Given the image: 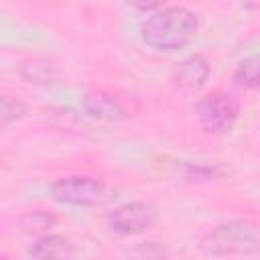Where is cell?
<instances>
[{"label":"cell","instance_id":"cell-14","mask_svg":"<svg viewBox=\"0 0 260 260\" xmlns=\"http://www.w3.org/2000/svg\"><path fill=\"white\" fill-rule=\"evenodd\" d=\"M128 6H132L134 10H140V12H148V10H156L160 8L167 0H124Z\"/></svg>","mask_w":260,"mask_h":260},{"label":"cell","instance_id":"cell-8","mask_svg":"<svg viewBox=\"0 0 260 260\" xmlns=\"http://www.w3.org/2000/svg\"><path fill=\"white\" fill-rule=\"evenodd\" d=\"M28 258H65L73 254V244L61 234H41L28 246Z\"/></svg>","mask_w":260,"mask_h":260},{"label":"cell","instance_id":"cell-7","mask_svg":"<svg viewBox=\"0 0 260 260\" xmlns=\"http://www.w3.org/2000/svg\"><path fill=\"white\" fill-rule=\"evenodd\" d=\"M209 73L211 69L203 55H189L173 67L171 83L181 93H195L207 83Z\"/></svg>","mask_w":260,"mask_h":260},{"label":"cell","instance_id":"cell-13","mask_svg":"<svg viewBox=\"0 0 260 260\" xmlns=\"http://www.w3.org/2000/svg\"><path fill=\"white\" fill-rule=\"evenodd\" d=\"M185 175L189 179H215L221 175V169L219 167H207V165H193V162H187L185 165Z\"/></svg>","mask_w":260,"mask_h":260},{"label":"cell","instance_id":"cell-4","mask_svg":"<svg viewBox=\"0 0 260 260\" xmlns=\"http://www.w3.org/2000/svg\"><path fill=\"white\" fill-rule=\"evenodd\" d=\"M195 114H197V122L203 132L223 134L236 124L240 116V104L232 93L213 91L197 100Z\"/></svg>","mask_w":260,"mask_h":260},{"label":"cell","instance_id":"cell-11","mask_svg":"<svg viewBox=\"0 0 260 260\" xmlns=\"http://www.w3.org/2000/svg\"><path fill=\"white\" fill-rule=\"evenodd\" d=\"M55 223H57V217L47 211H41V209L30 211L20 217V228L26 234H47Z\"/></svg>","mask_w":260,"mask_h":260},{"label":"cell","instance_id":"cell-10","mask_svg":"<svg viewBox=\"0 0 260 260\" xmlns=\"http://www.w3.org/2000/svg\"><path fill=\"white\" fill-rule=\"evenodd\" d=\"M232 81L242 89H260V55H252L238 63Z\"/></svg>","mask_w":260,"mask_h":260},{"label":"cell","instance_id":"cell-2","mask_svg":"<svg viewBox=\"0 0 260 260\" xmlns=\"http://www.w3.org/2000/svg\"><path fill=\"white\" fill-rule=\"evenodd\" d=\"M207 256H260V228L246 219L215 225L201 242Z\"/></svg>","mask_w":260,"mask_h":260},{"label":"cell","instance_id":"cell-3","mask_svg":"<svg viewBox=\"0 0 260 260\" xmlns=\"http://www.w3.org/2000/svg\"><path fill=\"white\" fill-rule=\"evenodd\" d=\"M55 201L73 207H102L116 197V191L102 179L87 175H67L51 185Z\"/></svg>","mask_w":260,"mask_h":260},{"label":"cell","instance_id":"cell-5","mask_svg":"<svg viewBox=\"0 0 260 260\" xmlns=\"http://www.w3.org/2000/svg\"><path fill=\"white\" fill-rule=\"evenodd\" d=\"M154 221H156L154 207L148 203H142V201L122 203V205L114 207L112 211H108V215H106L108 228L116 234H122V236L142 234L148 228H152Z\"/></svg>","mask_w":260,"mask_h":260},{"label":"cell","instance_id":"cell-1","mask_svg":"<svg viewBox=\"0 0 260 260\" xmlns=\"http://www.w3.org/2000/svg\"><path fill=\"white\" fill-rule=\"evenodd\" d=\"M199 28L197 14L185 6H169L148 16L140 26V41L156 53H175L187 47Z\"/></svg>","mask_w":260,"mask_h":260},{"label":"cell","instance_id":"cell-9","mask_svg":"<svg viewBox=\"0 0 260 260\" xmlns=\"http://www.w3.org/2000/svg\"><path fill=\"white\" fill-rule=\"evenodd\" d=\"M18 73L24 81L28 83H35V85H49L57 79V73H55V67L43 59H30V61H24L20 63L18 67Z\"/></svg>","mask_w":260,"mask_h":260},{"label":"cell","instance_id":"cell-12","mask_svg":"<svg viewBox=\"0 0 260 260\" xmlns=\"http://www.w3.org/2000/svg\"><path fill=\"white\" fill-rule=\"evenodd\" d=\"M28 108L22 100L12 98V95H2L0 98V122L2 126H8L12 122H18L26 116Z\"/></svg>","mask_w":260,"mask_h":260},{"label":"cell","instance_id":"cell-6","mask_svg":"<svg viewBox=\"0 0 260 260\" xmlns=\"http://www.w3.org/2000/svg\"><path fill=\"white\" fill-rule=\"evenodd\" d=\"M81 108L85 116L100 122H122L130 118V110L126 102L108 89H89L81 95Z\"/></svg>","mask_w":260,"mask_h":260}]
</instances>
